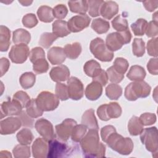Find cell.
<instances>
[{
	"label": "cell",
	"mask_w": 158,
	"mask_h": 158,
	"mask_svg": "<svg viewBox=\"0 0 158 158\" xmlns=\"http://www.w3.org/2000/svg\"><path fill=\"white\" fill-rule=\"evenodd\" d=\"M22 106L14 99L4 101L1 106V118L6 116L19 115L22 112Z\"/></svg>",
	"instance_id": "cell-14"
},
{
	"label": "cell",
	"mask_w": 158,
	"mask_h": 158,
	"mask_svg": "<svg viewBox=\"0 0 158 158\" xmlns=\"http://www.w3.org/2000/svg\"><path fill=\"white\" fill-rule=\"evenodd\" d=\"M29 55V48L26 44H17L12 46L9 53L10 60L15 64L25 62Z\"/></svg>",
	"instance_id": "cell-7"
},
{
	"label": "cell",
	"mask_w": 158,
	"mask_h": 158,
	"mask_svg": "<svg viewBox=\"0 0 158 158\" xmlns=\"http://www.w3.org/2000/svg\"><path fill=\"white\" fill-rule=\"evenodd\" d=\"M101 70L100 64L94 59L87 61L83 66V70L85 74L91 78L95 77Z\"/></svg>",
	"instance_id": "cell-27"
},
{
	"label": "cell",
	"mask_w": 158,
	"mask_h": 158,
	"mask_svg": "<svg viewBox=\"0 0 158 158\" xmlns=\"http://www.w3.org/2000/svg\"><path fill=\"white\" fill-rule=\"evenodd\" d=\"M97 114L100 120L107 121L110 120L107 114V104L101 105L97 109Z\"/></svg>",
	"instance_id": "cell-59"
},
{
	"label": "cell",
	"mask_w": 158,
	"mask_h": 158,
	"mask_svg": "<svg viewBox=\"0 0 158 158\" xmlns=\"http://www.w3.org/2000/svg\"><path fill=\"white\" fill-rule=\"evenodd\" d=\"M22 125V122L19 117H7L0 122V133L2 135L13 134Z\"/></svg>",
	"instance_id": "cell-13"
},
{
	"label": "cell",
	"mask_w": 158,
	"mask_h": 158,
	"mask_svg": "<svg viewBox=\"0 0 158 158\" xmlns=\"http://www.w3.org/2000/svg\"><path fill=\"white\" fill-rule=\"evenodd\" d=\"M112 66L118 73L124 75L128 68L129 64L127 59L123 57H117L115 59Z\"/></svg>",
	"instance_id": "cell-45"
},
{
	"label": "cell",
	"mask_w": 158,
	"mask_h": 158,
	"mask_svg": "<svg viewBox=\"0 0 158 158\" xmlns=\"http://www.w3.org/2000/svg\"><path fill=\"white\" fill-rule=\"evenodd\" d=\"M148 22L144 19H138L137 20L131 23V30L136 36H143L146 32L148 26Z\"/></svg>",
	"instance_id": "cell-36"
},
{
	"label": "cell",
	"mask_w": 158,
	"mask_h": 158,
	"mask_svg": "<svg viewBox=\"0 0 158 158\" xmlns=\"http://www.w3.org/2000/svg\"><path fill=\"white\" fill-rule=\"evenodd\" d=\"M111 23L114 29L118 32H122L129 29L127 20L120 15L116 16L112 20Z\"/></svg>",
	"instance_id": "cell-40"
},
{
	"label": "cell",
	"mask_w": 158,
	"mask_h": 158,
	"mask_svg": "<svg viewBox=\"0 0 158 158\" xmlns=\"http://www.w3.org/2000/svg\"><path fill=\"white\" fill-rule=\"evenodd\" d=\"M139 135L141 141L145 145L146 149L152 153H157L158 149L157 128L156 127L146 128Z\"/></svg>",
	"instance_id": "cell-6"
},
{
	"label": "cell",
	"mask_w": 158,
	"mask_h": 158,
	"mask_svg": "<svg viewBox=\"0 0 158 158\" xmlns=\"http://www.w3.org/2000/svg\"><path fill=\"white\" fill-rule=\"evenodd\" d=\"M77 122L72 118H66L61 123L56 125V133L57 138L62 141H67L72 135L73 128Z\"/></svg>",
	"instance_id": "cell-8"
},
{
	"label": "cell",
	"mask_w": 158,
	"mask_h": 158,
	"mask_svg": "<svg viewBox=\"0 0 158 158\" xmlns=\"http://www.w3.org/2000/svg\"><path fill=\"white\" fill-rule=\"evenodd\" d=\"M106 94L111 100H117L122 94V88L116 83L109 84L106 88Z\"/></svg>",
	"instance_id": "cell-34"
},
{
	"label": "cell",
	"mask_w": 158,
	"mask_h": 158,
	"mask_svg": "<svg viewBox=\"0 0 158 158\" xmlns=\"http://www.w3.org/2000/svg\"><path fill=\"white\" fill-rule=\"evenodd\" d=\"M80 146L86 157H105L106 146L99 141L98 130L90 129L80 141Z\"/></svg>",
	"instance_id": "cell-1"
},
{
	"label": "cell",
	"mask_w": 158,
	"mask_h": 158,
	"mask_svg": "<svg viewBox=\"0 0 158 158\" xmlns=\"http://www.w3.org/2000/svg\"><path fill=\"white\" fill-rule=\"evenodd\" d=\"M19 115V118L20 119L22 125L25 126V127H32L33 124V120L30 117L26 112L22 111L21 114Z\"/></svg>",
	"instance_id": "cell-57"
},
{
	"label": "cell",
	"mask_w": 158,
	"mask_h": 158,
	"mask_svg": "<svg viewBox=\"0 0 158 158\" xmlns=\"http://www.w3.org/2000/svg\"><path fill=\"white\" fill-rule=\"evenodd\" d=\"M102 93V86L99 82L93 81L86 88L85 94L90 101H96L100 98Z\"/></svg>",
	"instance_id": "cell-19"
},
{
	"label": "cell",
	"mask_w": 158,
	"mask_h": 158,
	"mask_svg": "<svg viewBox=\"0 0 158 158\" xmlns=\"http://www.w3.org/2000/svg\"><path fill=\"white\" fill-rule=\"evenodd\" d=\"M38 106L43 112L55 110L59 104V99L51 92L43 91L35 99Z\"/></svg>",
	"instance_id": "cell-5"
},
{
	"label": "cell",
	"mask_w": 158,
	"mask_h": 158,
	"mask_svg": "<svg viewBox=\"0 0 158 158\" xmlns=\"http://www.w3.org/2000/svg\"><path fill=\"white\" fill-rule=\"evenodd\" d=\"M146 34L149 38H154L158 35V25L157 23L151 21L148 23L146 30Z\"/></svg>",
	"instance_id": "cell-54"
},
{
	"label": "cell",
	"mask_w": 158,
	"mask_h": 158,
	"mask_svg": "<svg viewBox=\"0 0 158 158\" xmlns=\"http://www.w3.org/2000/svg\"><path fill=\"white\" fill-rule=\"evenodd\" d=\"M48 59L52 65H60L66 59L64 48L59 46H54L48 51Z\"/></svg>",
	"instance_id": "cell-17"
},
{
	"label": "cell",
	"mask_w": 158,
	"mask_h": 158,
	"mask_svg": "<svg viewBox=\"0 0 158 158\" xmlns=\"http://www.w3.org/2000/svg\"><path fill=\"white\" fill-rule=\"evenodd\" d=\"M25 108L27 114L33 118L41 117L43 114V111L38 106L35 99H31L27 104Z\"/></svg>",
	"instance_id": "cell-35"
},
{
	"label": "cell",
	"mask_w": 158,
	"mask_h": 158,
	"mask_svg": "<svg viewBox=\"0 0 158 158\" xmlns=\"http://www.w3.org/2000/svg\"><path fill=\"white\" fill-rule=\"evenodd\" d=\"M49 69V64L45 58L39 59L33 63V70L37 74L46 73Z\"/></svg>",
	"instance_id": "cell-44"
},
{
	"label": "cell",
	"mask_w": 158,
	"mask_h": 158,
	"mask_svg": "<svg viewBox=\"0 0 158 158\" xmlns=\"http://www.w3.org/2000/svg\"><path fill=\"white\" fill-rule=\"evenodd\" d=\"M67 88L69 98L73 100L81 99L84 94V86L82 82L77 77H71L67 80Z\"/></svg>",
	"instance_id": "cell-9"
},
{
	"label": "cell",
	"mask_w": 158,
	"mask_h": 158,
	"mask_svg": "<svg viewBox=\"0 0 158 158\" xmlns=\"http://www.w3.org/2000/svg\"><path fill=\"white\" fill-rule=\"evenodd\" d=\"M81 124L85 125L88 128L98 130L99 125L93 109L86 110L81 117Z\"/></svg>",
	"instance_id": "cell-21"
},
{
	"label": "cell",
	"mask_w": 158,
	"mask_h": 158,
	"mask_svg": "<svg viewBox=\"0 0 158 158\" xmlns=\"http://www.w3.org/2000/svg\"><path fill=\"white\" fill-rule=\"evenodd\" d=\"M93 81L99 82L100 84H101L102 86H106L108 81V77L106 72L102 69L101 72L95 77L93 78Z\"/></svg>",
	"instance_id": "cell-58"
},
{
	"label": "cell",
	"mask_w": 158,
	"mask_h": 158,
	"mask_svg": "<svg viewBox=\"0 0 158 158\" xmlns=\"http://www.w3.org/2000/svg\"><path fill=\"white\" fill-rule=\"evenodd\" d=\"M89 49L95 58L102 62H110L114 56V52L107 48L104 40L99 37L91 41Z\"/></svg>",
	"instance_id": "cell-4"
},
{
	"label": "cell",
	"mask_w": 158,
	"mask_h": 158,
	"mask_svg": "<svg viewBox=\"0 0 158 158\" xmlns=\"http://www.w3.org/2000/svg\"><path fill=\"white\" fill-rule=\"evenodd\" d=\"M108 80L113 83H119L124 78V75L118 73L113 67H110L106 70Z\"/></svg>",
	"instance_id": "cell-47"
},
{
	"label": "cell",
	"mask_w": 158,
	"mask_h": 158,
	"mask_svg": "<svg viewBox=\"0 0 158 158\" xmlns=\"http://www.w3.org/2000/svg\"><path fill=\"white\" fill-rule=\"evenodd\" d=\"M10 66L9 60L5 57H2L0 59V67H1V77H2L8 70Z\"/></svg>",
	"instance_id": "cell-61"
},
{
	"label": "cell",
	"mask_w": 158,
	"mask_h": 158,
	"mask_svg": "<svg viewBox=\"0 0 158 158\" xmlns=\"http://www.w3.org/2000/svg\"><path fill=\"white\" fill-rule=\"evenodd\" d=\"M16 138L20 144L23 145H29L31 143L34 136L30 129L23 128L17 133Z\"/></svg>",
	"instance_id": "cell-32"
},
{
	"label": "cell",
	"mask_w": 158,
	"mask_h": 158,
	"mask_svg": "<svg viewBox=\"0 0 158 158\" xmlns=\"http://www.w3.org/2000/svg\"><path fill=\"white\" fill-rule=\"evenodd\" d=\"M48 141L43 138H38L33 142L31 149L33 156L35 158H44L48 152Z\"/></svg>",
	"instance_id": "cell-15"
},
{
	"label": "cell",
	"mask_w": 158,
	"mask_h": 158,
	"mask_svg": "<svg viewBox=\"0 0 158 158\" xmlns=\"http://www.w3.org/2000/svg\"><path fill=\"white\" fill-rule=\"evenodd\" d=\"M90 22L91 19L86 14L75 15L68 21V28L70 32L77 33L87 28Z\"/></svg>",
	"instance_id": "cell-10"
},
{
	"label": "cell",
	"mask_w": 158,
	"mask_h": 158,
	"mask_svg": "<svg viewBox=\"0 0 158 158\" xmlns=\"http://www.w3.org/2000/svg\"><path fill=\"white\" fill-rule=\"evenodd\" d=\"M49 76L52 81L57 83L68 80L70 76V70L65 65L52 67L49 72Z\"/></svg>",
	"instance_id": "cell-16"
},
{
	"label": "cell",
	"mask_w": 158,
	"mask_h": 158,
	"mask_svg": "<svg viewBox=\"0 0 158 158\" xmlns=\"http://www.w3.org/2000/svg\"><path fill=\"white\" fill-rule=\"evenodd\" d=\"M38 20L34 14L29 13L25 15L22 18V23L24 27L31 28L38 24Z\"/></svg>",
	"instance_id": "cell-48"
},
{
	"label": "cell",
	"mask_w": 158,
	"mask_h": 158,
	"mask_svg": "<svg viewBox=\"0 0 158 158\" xmlns=\"http://www.w3.org/2000/svg\"><path fill=\"white\" fill-rule=\"evenodd\" d=\"M0 157H12V155L10 154V152L7 151H1L0 152Z\"/></svg>",
	"instance_id": "cell-62"
},
{
	"label": "cell",
	"mask_w": 158,
	"mask_h": 158,
	"mask_svg": "<svg viewBox=\"0 0 158 158\" xmlns=\"http://www.w3.org/2000/svg\"><path fill=\"white\" fill-rule=\"evenodd\" d=\"M57 38L58 37L53 33L44 32L40 36L39 44L46 49H48Z\"/></svg>",
	"instance_id": "cell-39"
},
{
	"label": "cell",
	"mask_w": 158,
	"mask_h": 158,
	"mask_svg": "<svg viewBox=\"0 0 158 158\" xmlns=\"http://www.w3.org/2000/svg\"><path fill=\"white\" fill-rule=\"evenodd\" d=\"M157 40L158 38H153L147 43V51L149 56L155 57H157Z\"/></svg>",
	"instance_id": "cell-53"
},
{
	"label": "cell",
	"mask_w": 158,
	"mask_h": 158,
	"mask_svg": "<svg viewBox=\"0 0 158 158\" xmlns=\"http://www.w3.org/2000/svg\"><path fill=\"white\" fill-rule=\"evenodd\" d=\"M105 44L107 48L112 52L120 49L123 45H124L121 36L118 32H112L107 35Z\"/></svg>",
	"instance_id": "cell-18"
},
{
	"label": "cell",
	"mask_w": 158,
	"mask_h": 158,
	"mask_svg": "<svg viewBox=\"0 0 158 158\" xmlns=\"http://www.w3.org/2000/svg\"><path fill=\"white\" fill-rule=\"evenodd\" d=\"M122 108L117 102H111L107 104V114L110 119L119 117L122 114Z\"/></svg>",
	"instance_id": "cell-42"
},
{
	"label": "cell",
	"mask_w": 158,
	"mask_h": 158,
	"mask_svg": "<svg viewBox=\"0 0 158 158\" xmlns=\"http://www.w3.org/2000/svg\"><path fill=\"white\" fill-rule=\"evenodd\" d=\"M35 127L38 133L46 141H49L56 138L53 125L47 119L43 118L37 120Z\"/></svg>",
	"instance_id": "cell-11"
},
{
	"label": "cell",
	"mask_w": 158,
	"mask_h": 158,
	"mask_svg": "<svg viewBox=\"0 0 158 158\" xmlns=\"http://www.w3.org/2000/svg\"><path fill=\"white\" fill-rule=\"evenodd\" d=\"M143 4L146 10L153 12L158 7V1H146L143 2Z\"/></svg>",
	"instance_id": "cell-60"
},
{
	"label": "cell",
	"mask_w": 158,
	"mask_h": 158,
	"mask_svg": "<svg viewBox=\"0 0 158 158\" xmlns=\"http://www.w3.org/2000/svg\"><path fill=\"white\" fill-rule=\"evenodd\" d=\"M31 40V35L23 28H19L13 31L12 41L14 44H28Z\"/></svg>",
	"instance_id": "cell-23"
},
{
	"label": "cell",
	"mask_w": 158,
	"mask_h": 158,
	"mask_svg": "<svg viewBox=\"0 0 158 158\" xmlns=\"http://www.w3.org/2000/svg\"><path fill=\"white\" fill-rule=\"evenodd\" d=\"M116 131L115 128L112 125H106L101 129V136L102 140L106 143L108 137L114 132Z\"/></svg>",
	"instance_id": "cell-55"
},
{
	"label": "cell",
	"mask_w": 158,
	"mask_h": 158,
	"mask_svg": "<svg viewBox=\"0 0 158 158\" xmlns=\"http://www.w3.org/2000/svg\"><path fill=\"white\" fill-rule=\"evenodd\" d=\"M12 153L15 158H28L31 156L30 146L21 144H17L14 147Z\"/></svg>",
	"instance_id": "cell-37"
},
{
	"label": "cell",
	"mask_w": 158,
	"mask_h": 158,
	"mask_svg": "<svg viewBox=\"0 0 158 158\" xmlns=\"http://www.w3.org/2000/svg\"><path fill=\"white\" fill-rule=\"evenodd\" d=\"M68 4L70 10L72 12L80 15L86 14L88 9L87 1H70L68 2Z\"/></svg>",
	"instance_id": "cell-29"
},
{
	"label": "cell",
	"mask_w": 158,
	"mask_h": 158,
	"mask_svg": "<svg viewBox=\"0 0 158 158\" xmlns=\"http://www.w3.org/2000/svg\"><path fill=\"white\" fill-rule=\"evenodd\" d=\"M118 12V5L112 1H104L101 7L100 15L107 20H110Z\"/></svg>",
	"instance_id": "cell-20"
},
{
	"label": "cell",
	"mask_w": 158,
	"mask_h": 158,
	"mask_svg": "<svg viewBox=\"0 0 158 158\" xmlns=\"http://www.w3.org/2000/svg\"><path fill=\"white\" fill-rule=\"evenodd\" d=\"M12 99L18 101L21 104L23 108L26 107L27 104L31 99L27 93L23 91H19L16 92L14 94Z\"/></svg>",
	"instance_id": "cell-49"
},
{
	"label": "cell",
	"mask_w": 158,
	"mask_h": 158,
	"mask_svg": "<svg viewBox=\"0 0 158 158\" xmlns=\"http://www.w3.org/2000/svg\"><path fill=\"white\" fill-rule=\"evenodd\" d=\"M29 58L30 62L34 63L39 59L45 58V52L43 49L40 47L33 48L30 52Z\"/></svg>",
	"instance_id": "cell-51"
},
{
	"label": "cell",
	"mask_w": 158,
	"mask_h": 158,
	"mask_svg": "<svg viewBox=\"0 0 158 158\" xmlns=\"http://www.w3.org/2000/svg\"><path fill=\"white\" fill-rule=\"evenodd\" d=\"M104 1L102 0H89L88 1V13L93 17H98L100 15L101 9Z\"/></svg>",
	"instance_id": "cell-38"
},
{
	"label": "cell",
	"mask_w": 158,
	"mask_h": 158,
	"mask_svg": "<svg viewBox=\"0 0 158 158\" xmlns=\"http://www.w3.org/2000/svg\"><path fill=\"white\" fill-rule=\"evenodd\" d=\"M152 21L157 23V12H156L153 15H152Z\"/></svg>",
	"instance_id": "cell-64"
},
{
	"label": "cell",
	"mask_w": 158,
	"mask_h": 158,
	"mask_svg": "<svg viewBox=\"0 0 158 158\" xmlns=\"http://www.w3.org/2000/svg\"><path fill=\"white\" fill-rule=\"evenodd\" d=\"M81 46L78 42L67 44L64 48L66 57L70 59H76L78 58L81 52Z\"/></svg>",
	"instance_id": "cell-26"
},
{
	"label": "cell",
	"mask_w": 158,
	"mask_h": 158,
	"mask_svg": "<svg viewBox=\"0 0 158 158\" xmlns=\"http://www.w3.org/2000/svg\"><path fill=\"white\" fill-rule=\"evenodd\" d=\"M146 75V72L143 67L140 65H135L130 67L127 77L133 81H143Z\"/></svg>",
	"instance_id": "cell-22"
},
{
	"label": "cell",
	"mask_w": 158,
	"mask_h": 158,
	"mask_svg": "<svg viewBox=\"0 0 158 158\" xmlns=\"http://www.w3.org/2000/svg\"><path fill=\"white\" fill-rule=\"evenodd\" d=\"M91 27L97 33L102 34L108 31L110 28V24L108 21L102 18H98L93 20Z\"/></svg>",
	"instance_id": "cell-31"
},
{
	"label": "cell",
	"mask_w": 158,
	"mask_h": 158,
	"mask_svg": "<svg viewBox=\"0 0 158 158\" xmlns=\"http://www.w3.org/2000/svg\"><path fill=\"white\" fill-rule=\"evenodd\" d=\"M69 148L67 145L63 142H60L54 138L48 141V152L47 157L56 158L65 156L68 152Z\"/></svg>",
	"instance_id": "cell-12"
},
{
	"label": "cell",
	"mask_w": 158,
	"mask_h": 158,
	"mask_svg": "<svg viewBox=\"0 0 158 158\" xmlns=\"http://www.w3.org/2000/svg\"><path fill=\"white\" fill-rule=\"evenodd\" d=\"M86 130H87V127L83 124H80V125L77 124L76 125H75L71 135V138L72 141L77 143L80 142L81 139L86 135Z\"/></svg>",
	"instance_id": "cell-41"
},
{
	"label": "cell",
	"mask_w": 158,
	"mask_h": 158,
	"mask_svg": "<svg viewBox=\"0 0 158 158\" xmlns=\"http://www.w3.org/2000/svg\"><path fill=\"white\" fill-rule=\"evenodd\" d=\"M19 2L23 6H30V4L33 2L32 1H19Z\"/></svg>",
	"instance_id": "cell-63"
},
{
	"label": "cell",
	"mask_w": 158,
	"mask_h": 158,
	"mask_svg": "<svg viewBox=\"0 0 158 158\" xmlns=\"http://www.w3.org/2000/svg\"><path fill=\"white\" fill-rule=\"evenodd\" d=\"M142 124L144 126L151 125L156 122V115L155 114L145 112L142 114L139 117Z\"/></svg>",
	"instance_id": "cell-52"
},
{
	"label": "cell",
	"mask_w": 158,
	"mask_h": 158,
	"mask_svg": "<svg viewBox=\"0 0 158 158\" xmlns=\"http://www.w3.org/2000/svg\"><path fill=\"white\" fill-rule=\"evenodd\" d=\"M151 88L144 81H133L129 83L125 89L124 96L130 101H136L138 98L148 97L151 93Z\"/></svg>",
	"instance_id": "cell-3"
},
{
	"label": "cell",
	"mask_w": 158,
	"mask_h": 158,
	"mask_svg": "<svg viewBox=\"0 0 158 158\" xmlns=\"http://www.w3.org/2000/svg\"><path fill=\"white\" fill-rule=\"evenodd\" d=\"M37 15L40 21L44 23L51 22L54 20L53 9L48 6H41L37 10Z\"/></svg>",
	"instance_id": "cell-30"
},
{
	"label": "cell",
	"mask_w": 158,
	"mask_h": 158,
	"mask_svg": "<svg viewBox=\"0 0 158 158\" xmlns=\"http://www.w3.org/2000/svg\"><path fill=\"white\" fill-rule=\"evenodd\" d=\"M35 81L36 76L31 72L23 73L19 78V82L21 86L25 89L31 88L35 85Z\"/></svg>",
	"instance_id": "cell-33"
},
{
	"label": "cell",
	"mask_w": 158,
	"mask_h": 158,
	"mask_svg": "<svg viewBox=\"0 0 158 158\" xmlns=\"http://www.w3.org/2000/svg\"><path fill=\"white\" fill-rule=\"evenodd\" d=\"M147 69L151 74L154 75L158 74V59L157 57L150 59L147 64Z\"/></svg>",
	"instance_id": "cell-56"
},
{
	"label": "cell",
	"mask_w": 158,
	"mask_h": 158,
	"mask_svg": "<svg viewBox=\"0 0 158 158\" xmlns=\"http://www.w3.org/2000/svg\"><path fill=\"white\" fill-rule=\"evenodd\" d=\"M143 126L139 117L133 115L128 121V130L131 136H137L143 130Z\"/></svg>",
	"instance_id": "cell-28"
},
{
	"label": "cell",
	"mask_w": 158,
	"mask_h": 158,
	"mask_svg": "<svg viewBox=\"0 0 158 158\" xmlns=\"http://www.w3.org/2000/svg\"><path fill=\"white\" fill-rule=\"evenodd\" d=\"M10 31L6 26L0 27V51L1 52L7 51L10 44Z\"/></svg>",
	"instance_id": "cell-25"
},
{
	"label": "cell",
	"mask_w": 158,
	"mask_h": 158,
	"mask_svg": "<svg viewBox=\"0 0 158 158\" xmlns=\"http://www.w3.org/2000/svg\"><path fill=\"white\" fill-rule=\"evenodd\" d=\"M52 33L58 38H63L70 33L67 22L65 20H57L52 23Z\"/></svg>",
	"instance_id": "cell-24"
},
{
	"label": "cell",
	"mask_w": 158,
	"mask_h": 158,
	"mask_svg": "<svg viewBox=\"0 0 158 158\" xmlns=\"http://www.w3.org/2000/svg\"><path fill=\"white\" fill-rule=\"evenodd\" d=\"M107 146L112 150L122 155H128L131 153L134 144L131 138H124L117 131L112 133L107 139Z\"/></svg>",
	"instance_id": "cell-2"
},
{
	"label": "cell",
	"mask_w": 158,
	"mask_h": 158,
	"mask_svg": "<svg viewBox=\"0 0 158 158\" xmlns=\"http://www.w3.org/2000/svg\"><path fill=\"white\" fill-rule=\"evenodd\" d=\"M54 17L59 20H62L67 16L68 14V9L64 4H57L53 9Z\"/></svg>",
	"instance_id": "cell-50"
},
{
	"label": "cell",
	"mask_w": 158,
	"mask_h": 158,
	"mask_svg": "<svg viewBox=\"0 0 158 158\" xmlns=\"http://www.w3.org/2000/svg\"><path fill=\"white\" fill-rule=\"evenodd\" d=\"M55 93L57 97L61 101H66L69 98L67 85L58 82L56 85Z\"/></svg>",
	"instance_id": "cell-46"
},
{
	"label": "cell",
	"mask_w": 158,
	"mask_h": 158,
	"mask_svg": "<svg viewBox=\"0 0 158 158\" xmlns=\"http://www.w3.org/2000/svg\"><path fill=\"white\" fill-rule=\"evenodd\" d=\"M132 51L136 57H142L145 53V43L141 38H135L132 44Z\"/></svg>",
	"instance_id": "cell-43"
}]
</instances>
